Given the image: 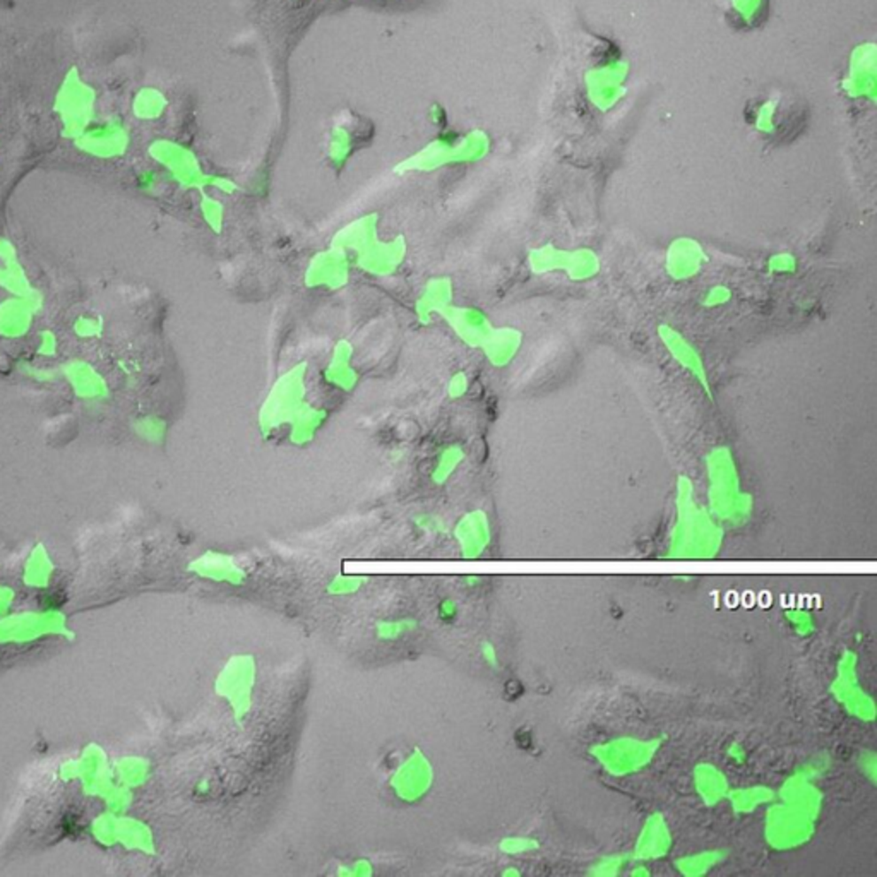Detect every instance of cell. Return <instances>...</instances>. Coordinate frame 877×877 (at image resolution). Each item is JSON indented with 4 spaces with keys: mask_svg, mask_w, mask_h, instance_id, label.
<instances>
[{
    "mask_svg": "<svg viewBox=\"0 0 877 877\" xmlns=\"http://www.w3.org/2000/svg\"><path fill=\"white\" fill-rule=\"evenodd\" d=\"M453 539L463 559H478L491 548L493 532L484 509H471L453 526Z\"/></svg>",
    "mask_w": 877,
    "mask_h": 877,
    "instance_id": "cell-15",
    "label": "cell"
},
{
    "mask_svg": "<svg viewBox=\"0 0 877 877\" xmlns=\"http://www.w3.org/2000/svg\"><path fill=\"white\" fill-rule=\"evenodd\" d=\"M528 266L533 275H547L564 271L572 282H588L600 273V258L594 249H557L554 244L532 249L528 252Z\"/></svg>",
    "mask_w": 877,
    "mask_h": 877,
    "instance_id": "cell-9",
    "label": "cell"
},
{
    "mask_svg": "<svg viewBox=\"0 0 877 877\" xmlns=\"http://www.w3.org/2000/svg\"><path fill=\"white\" fill-rule=\"evenodd\" d=\"M38 300L35 295L11 297L0 302V338L19 339L31 331Z\"/></svg>",
    "mask_w": 877,
    "mask_h": 877,
    "instance_id": "cell-26",
    "label": "cell"
},
{
    "mask_svg": "<svg viewBox=\"0 0 877 877\" xmlns=\"http://www.w3.org/2000/svg\"><path fill=\"white\" fill-rule=\"evenodd\" d=\"M374 874H376V867H374L372 860H369L365 857H359V858H353L350 862L339 864L336 869V876L338 877H372Z\"/></svg>",
    "mask_w": 877,
    "mask_h": 877,
    "instance_id": "cell-45",
    "label": "cell"
},
{
    "mask_svg": "<svg viewBox=\"0 0 877 877\" xmlns=\"http://www.w3.org/2000/svg\"><path fill=\"white\" fill-rule=\"evenodd\" d=\"M726 857L728 851L725 849H710L677 858L673 862V867L680 876L702 877L720 867Z\"/></svg>",
    "mask_w": 877,
    "mask_h": 877,
    "instance_id": "cell-33",
    "label": "cell"
},
{
    "mask_svg": "<svg viewBox=\"0 0 877 877\" xmlns=\"http://www.w3.org/2000/svg\"><path fill=\"white\" fill-rule=\"evenodd\" d=\"M355 346L348 339H338L331 350L328 363L322 369V379L328 386L338 389L341 392H352L359 386L361 374L353 365Z\"/></svg>",
    "mask_w": 877,
    "mask_h": 877,
    "instance_id": "cell-23",
    "label": "cell"
},
{
    "mask_svg": "<svg viewBox=\"0 0 877 877\" xmlns=\"http://www.w3.org/2000/svg\"><path fill=\"white\" fill-rule=\"evenodd\" d=\"M776 800V792L766 785H750L742 788H730L726 800L737 816H749L761 807H768Z\"/></svg>",
    "mask_w": 877,
    "mask_h": 877,
    "instance_id": "cell-32",
    "label": "cell"
},
{
    "mask_svg": "<svg viewBox=\"0 0 877 877\" xmlns=\"http://www.w3.org/2000/svg\"><path fill=\"white\" fill-rule=\"evenodd\" d=\"M631 860V855H607L596 860L588 874L596 877H614L622 874L625 869L627 862Z\"/></svg>",
    "mask_w": 877,
    "mask_h": 877,
    "instance_id": "cell-42",
    "label": "cell"
},
{
    "mask_svg": "<svg viewBox=\"0 0 877 877\" xmlns=\"http://www.w3.org/2000/svg\"><path fill=\"white\" fill-rule=\"evenodd\" d=\"M491 150V139L484 130H470L463 136L442 134L416 153L394 167V174H431L451 165L480 161Z\"/></svg>",
    "mask_w": 877,
    "mask_h": 877,
    "instance_id": "cell-3",
    "label": "cell"
},
{
    "mask_svg": "<svg viewBox=\"0 0 877 877\" xmlns=\"http://www.w3.org/2000/svg\"><path fill=\"white\" fill-rule=\"evenodd\" d=\"M168 106V100L165 93H161L156 88H143L139 93L134 97L132 110L134 115L141 120H156L159 119Z\"/></svg>",
    "mask_w": 877,
    "mask_h": 877,
    "instance_id": "cell-36",
    "label": "cell"
},
{
    "mask_svg": "<svg viewBox=\"0 0 877 877\" xmlns=\"http://www.w3.org/2000/svg\"><path fill=\"white\" fill-rule=\"evenodd\" d=\"M190 570L198 576L207 579L216 585H225L238 588L244 586L249 579V572L238 563V559L221 552V550H206L203 555H199L192 564Z\"/></svg>",
    "mask_w": 877,
    "mask_h": 877,
    "instance_id": "cell-20",
    "label": "cell"
},
{
    "mask_svg": "<svg viewBox=\"0 0 877 877\" xmlns=\"http://www.w3.org/2000/svg\"><path fill=\"white\" fill-rule=\"evenodd\" d=\"M150 155L183 189L206 190L209 175L198 155L177 141L158 139L150 146Z\"/></svg>",
    "mask_w": 877,
    "mask_h": 877,
    "instance_id": "cell-12",
    "label": "cell"
},
{
    "mask_svg": "<svg viewBox=\"0 0 877 877\" xmlns=\"http://www.w3.org/2000/svg\"><path fill=\"white\" fill-rule=\"evenodd\" d=\"M379 213H365L341 227L333 237V247L348 254L352 262L379 240Z\"/></svg>",
    "mask_w": 877,
    "mask_h": 877,
    "instance_id": "cell-22",
    "label": "cell"
},
{
    "mask_svg": "<svg viewBox=\"0 0 877 877\" xmlns=\"http://www.w3.org/2000/svg\"><path fill=\"white\" fill-rule=\"evenodd\" d=\"M816 834V819L802 814L781 800H773L764 814V840L774 851L805 847Z\"/></svg>",
    "mask_w": 877,
    "mask_h": 877,
    "instance_id": "cell-8",
    "label": "cell"
},
{
    "mask_svg": "<svg viewBox=\"0 0 877 877\" xmlns=\"http://www.w3.org/2000/svg\"><path fill=\"white\" fill-rule=\"evenodd\" d=\"M167 422L156 415L143 416L136 422V434L151 444H161L167 436Z\"/></svg>",
    "mask_w": 877,
    "mask_h": 877,
    "instance_id": "cell-41",
    "label": "cell"
},
{
    "mask_svg": "<svg viewBox=\"0 0 877 877\" xmlns=\"http://www.w3.org/2000/svg\"><path fill=\"white\" fill-rule=\"evenodd\" d=\"M785 619L788 620L792 631L800 638H809L816 633V619L811 612L803 609H790L785 612Z\"/></svg>",
    "mask_w": 877,
    "mask_h": 877,
    "instance_id": "cell-43",
    "label": "cell"
},
{
    "mask_svg": "<svg viewBox=\"0 0 877 877\" xmlns=\"http://www.w3.org/2000/svg\"><path fill=\"white\" fill-rule=\"evenodd\" d=\"M814 780L816 778L812 774L807 773L805 770H799L783 781L776 797L818 821L823 812L825 794Z\"/></svg>",
    "mask_w": 877,
    "mask_h": 877,
    "instance_id": "cell-17",
    "label": "cell"
},
{
    "mask_svg": "<svg viewBox=\"0 0 877 877\" xmlns=\"http://www.w3.org/2000/svg\"><path fill=\"white\" fill-rule=\"evenodd\" d=\"M470 386H471V379L468 376V372L465 370H456L454 374H451V377L447 379V384H446V394L449 400L453 401H458V400H463L468 391H470Z\"/></svg>",
    "mask_w": 877,
    "mask_h": 877,
    "instance_id": "cell-46",
    "label": "cell"
},
{
    "mask_svg": "<svg viewBox=\"0 0 877 877\" xmlns=\"http://www.w3.org/2000/svg\"><path fill=\"white\" fill-rule=\"evenodd\" d=\"M207 189H214V190H218L221 194L233 196L238 190V183L233 181V179H230V177L211 174L209 175V182H207Z\"/></svg>",
    "mask_w": 877,
    "mask_h": 877,
    "instance_id": "cell-52",
    "label": "cell"
},
{
    "mask_svg": "<svg viewBox=\"0 0 877 877\" xmlns=\"http://www.w3.org/2000/svg\"><path fill=\"white\" fill-rule=\"evenodd\" d=\"M199 211H201V216H203V221L206 223L207 229L213 233H221L223 232V227H225V205L209 196L206 190H201V201H199Z\"/></svg>",
    "mask_w": 877,
    "mask_h": 877,
    "instance_id": "cell-38",
    "label": "cell"
},
{
    "mask_svg": "<svg viewBox=\"0 0 877 877\" xmlns=\"http://www.w3.org/2000/svg\"><path fill=\"white\" fill-rule=\"evenodd\" d=\"M710 513L718 523L741 526L754 511V499L742 491L735 458L726 446H717L706 456Z\"/></svg>",
    "mask_w": 877,
    "mask_h": 877,
    "instance_id": "cell-2",
    "label": "cell"
},
{
    "mask_svg": "<svg viewBox=\"0 0 877 877\" xmlns=\"http://www.w3.org/2000/svg\"><path fill=\"white\" fill-rule=\"evenodd\" d=\"M673 847V833L667 818L662 812H653L641 826L631 860L636 862H655L662 860L671 853Z\"/></svg>",
    "mask_w": 877,
    "mask_h": 877,
    "instance_id": "cell-16",
    "label": "cell"
},
{
    "mask_svg": "<svg viewBox=\"0 0 877 877\" xmlns=\"http://www.w3.org/2000/svg\"><path fill=\"white\" fill-rule=\"evenodd\" d=\"M465 447L458 442L446 444L432 462L431 466V482L438 487L446 485L458 471V468L465 463Z\"/></svg>",
    "mask_w": 877,
    "mask_h": 877,
    "instance_id": "cell-34",
    "label": "cell"
},
{
    "mask_svg": "<svg viewBox=\"0 0 877 877\" xmlns=\"http://www.w3.org/2000/svg\"><path fill=\"white\" fill-rule=\"evenodd\" d=\"M0 286L14 297L31 295V286L16 249L5 238H0Z\"/></svg>",
    "mask_w": 877,
    "mask_h": 877,
    "instance_id": "cell-31",
    "label": "cell"
},
{
    "mask_svg": "<svg viewBox=\"0 0 877 877\" xmlns=\"http://www.w3.org/2000/svg\"><path fill=\"white\" fill-rule=\"evenodd\" d=\"M768 268L772 273L785 275V273H794L797 268V259L788 252L783 254H774L773 258L768 260Z\"/></svg>",
    "mask_w": 877,
    "mask_h": 877,
    "instance_id": "cell-47",
    "label": "cell"
},
{
    "mask_svg": "<svg viewBox=\"0 0 877 877\" xmlns=\"http://www.w3.org/2000/svg\"><path fill=\"white\" fill-rule=\"evenodd\" d=\"M463 583H465L468 588H475L482 583V578L480 576H475V574H470V576H465L463 578Z\"/></svg>",
    "mask_w": 877,
    "mask_h": 877,
    "instance_id": "cell-58",
    "label": "cell"
},
{
    "mask_svg": "<svg viewBox=\"0 0 877 877\" xmlns=\"http://www.w3.org/2000/svg\"><path fill=\"white\" fill-rule=\"evenodd\" d=\"M420 629V622L412 616L394 619H381L374 624V636L381 643H398L413 636Z\"/></svg>",
    "mask_w": 877,
    "mask_h": 877,
    "instance_id": "cell-35",
    "label": "cell"
},
{
    "mask_svg": "<svg viewBox=\"0 0 877 877\" xmlns=\"http://www.w3.org/2000/svg\"><path fill=\"white\" fill-rule=\"evenodd\" d=\"M355 150L353 132L343 124H336L328 141V158L335 168H343Z\"/></svg>",
    "mask_w": 877,
    "mask_h": 877,
    "instance_id": "cell-37",
    "label": "cell"
},
{
    "mask_svg": "<svg viewBox=\"0 0 877 877\" xmlns=\"http://www.w3.org/2000/svg\"><path fill=\"white\" fill-rule=\"evenodd\" d=\"M730 299H732V290L728 286L717 284V286L708 290V293L704 297V306L706 307H720V306H725L726 302H730Z\"/></svg>",
    "mask_w": 877,
    "mask_h": 877,
    "instance_id": "cell-49",
    "label": "cell"
},
{
    "mask_svg": "<svg viewBox=\"0 0 877 877\" xmlns=\"http://www.w3.org/2000/svg\"><path fill=\"white\" fill-rule=\"evenodd\" d=\"M413 524L418 532L427 533V535H438L444 530L440 517L436 516V515H418L413 519Z\"/></svg>",
    "mask_w": 877,
    "mask_h": 877,
    "instance_id": "cell-48",
    "label": "cell"
},
{
    "mask_svg": "<svg viewBox=\"0 0 877 877\" xmlns=\"http://www.w3.org/2000/svg\"><path fill=\"white\" fill-rule=\"evenodd\" d=\"M408 256V242L405 235H396L387 240H377L353 264L363 273L376 278H389L401 269Z\"/></svg>",
    "mask_w": 877,
    "mask_h": 877,
    "instance_id": "cell-14",
    "label": "cell"
},
{
    "mask_svg": "<svg viewBox=\"0 0 877 877\" xmlns=\"http://www.w3.org/2000/svg\"><path fill=\"white\" fill-rule=\"evenodd\" d=\"M664 748L662 737L620 735L598 742L588 750L594 763L614 778H627L641 773L656 759Z\"/></svg>",
    "mask_w": 877,
    "mask_h": 877,
    "instance_id": "cell-5",
    "label": "cell"
},
{
    "mask_svg": "<svg viewBox=\"0 0 877 877\" xmlns=\"http://www.w3.org/2000/svg\"><path fill=\"white\" fill-rule=\"evenodd\" d=\"M129 130L120 122L104 124L97 129L86 130L76 139V146L81 151L102 159L124 155L129 148Z\"/></svg>",
    "mask_w": 877,
    "mask_h": 877,
    "instance_id": "cell-21",
    "label": "cell"
},
{
    "mask_svg": "<svg viewBox=\"0 0 877 877\" xmlns=\"http://www.w3.org/2000/svg\"><path fill=\"white\" fill-rule=\"evenodd\" d=\"M693 785L697 799L704 807H717L726 800L730 781L722 768L713 763H697L693 770Z\"/></svg>",
    "mask_w": 877,
    "mask_h": 877,
    "instance_id": "cell-28",
    "label": "cell"
},
{
    "mask_svg": "<svg viewBox=\"0 0 877 877\" xmlns=\"http://www.w3.org/2000/svg\"><path fill=\"white\" fill-rule=\"evenodd\" d=\"M73 331L81 339L100 338L105 331L104 319L100 315H95V314H82L74 321Z\"/></svg>",
    "mask_w": 877,
    "mask_h": 877,
    "instance_id": "cell-44",
    "label": "cell"
},
{
    "mask_svg": "<svg viewBox=\"0 0 877 877\" xmlns=\"http://www.w3.org/2000/svg\"><path fill=\"white\" fill-rule=\"evenodd\" d=\"M58 352V338L57 335L50 331V330H45L42 331L40 336H38V353L42 357H53L57 355Z\"/></svg>",
    "mask_w": 877,
    "mask_h": 877,
    "instance_id": "cell-50",
    "label": "cell"
},
{
    "mask_svg": "<svg viewBox=\"0 0 877 877\" xmlns=\"http://www.w3.org/2000/svg\"><path fill=\"white\" fill-rule=\"evenodd\" d=\"M369 583L367 576L361 574H338L333 576L328 585H326V594L336 598H345V596H353L361 594Z\"/></svg>",
    "mask_w": 877,
    "mask_h": 877,
    "instance_id": "cell-39",
    "label": "cell"
},
{
    "mask_svg": "<svg viewBox=\"0 0 877 877\" xmlns=\"http://www.w3.org/2000/svg\"><path fill=\"white\" fill-rule=\"evenodd\" d=\"M429 115H431V120L438 128H444L447 124V113L438 104H434L429 108Z\"/></svg>",
    "mask_w": 877,
    "mask_h": 877,
    "instance_id": "cell-56",
    "label": "cell"
},
{
    "mask_svg": "<svg viewBox=\"0 0 877 877\" xmlns=\"http://www.w3.org/2000/svg\"><path fill=\"white\" fill-rule=\"evenodd\" d=\"M858 768H860V772L864 773V776H865V778H867L873 785H876L877 757L876 754H874L873 750H869V752L865 750V752H862V754H860V757H858Z\"/></svg>",
    "mask_w": 877,
    "mask_h": 877,
    "instance_id": "cell-51",
    "label": "cell"
},
{
    "mask_svg": "<svg viewBox=\"0 0 877 877\" xmlns=\"http://www.w3.org/2000/svg\"><path fill=\"white\" fill-rule=\"evenodd\" d=\"M540 850V842L533 836L526 834H511L504 836L499 842V851L508 855V857H523Z\"/></svg>",
    "mask_w": 877,
    "mask_h": 877,
    "instance_id": "cell-40",
    "label": "cell"
},
{
    "mask_svg": "<svg viewBox=\"0 0 877 877\" xmlns=\"http://www.w3.org/2000/svg\"><path fill=\"white\" fill-rule=\"evenodd\" d=\"M330 413L322 407H315L312 403H304L300 410L293 415L291 422L288 423V438L293 446H307L317 438L319 431L326 425Z\"/></svg>",
    "mask_w": 877,
    "mask_h": 877,
    "instance_id": "cell-30",
    "label": "cell"
},
{
    "mask_svg": "<svg viewBox=\"0 0 877 877\" xmlns=\"http://www.w3.org/2000/svg\"><path fill=\"white\" fill-rule=\"evenodd\" d=\"M454 336L468 346L478 348L484 345L487 336L493 330L491 317L478 307L471 306H451L440 315Z\"/></svg>",
    "mask_w": 877,
    "mask_h": 877,
    "instance_id": "cell-19",
    "label": "cell"
},
{
    "mask_svg": "<svg viewBox=\"0 0 877 877\" xmlns=\"http://www.w3.org/2000/svg\"><path fill=\"white\" fill-rule=\"evenodd\" d=\"M829 693L851 718L864 723L876 720V701L860 684L858 655L853 649H845L840 655Z\"/></svg>",
    "mask_w": 877,
    "mask_h": 877,
    "instance_id": "cell-7",
    "label": "cell"
},
{
    "mask_svg": "<svg viewBox=\"0 0 877 877\" xmlns=\"http://www.w3.org/2000/svg\"><path fill=\"white\" fill-rule=\"evenodd\" d=\"M706 254L696 238L680 237L669 245L665 268L671 280L687 282L701 273Z\"/></svg>",
    "mask_w": 877,
    "mask_h": 877,
    "instance_id": "cell-24",
    "label": "cell"
},
{
    "mask_svg": "<svg viewBox=\"0 0 877 877\" xmlns=\"http://www.w3.org/2000/svg\"><path fill=\"white\" fill-rule=\"evenodd\" d=\"M631 876H634V877L651 876V871L648 869V864H646V862H640V864H634V867L631 869Z\"/></svg>",
    "mask_w": 877,
    "mask_h": 877,
    "instance_id": "cell-57",
    "label": "cell"
},
{
    "mask_svg": "<svg viewBox=\"0 0 877 877\" xmlns=\"http://www.w3.org/2000/svg\"><path fill=\"white\" fill-rule=\"evenodd\" d=\"M454 304V283L449 276H434L415 299V315L420 324H429Z\"/></svg>",
    "mask_w": 877,
    "mask_h": 877,
    "instance_id": "cell-25",
    "label": "cell"
},
{
    "mask_svg": "<svg viewBox=\"0 0 877 877\" xmlns=\"http://www.w3.org/2000/svg\"><path fill=\"white\" fill-rule=\"evenodd\" d=\"M64 376L81 400H102L108 394L104 376L88 361H73L64 367Z\"/></svg>",
    "mask_w": 877,
    "mask_h": 877,
    "instance_id": "cell-29",
    "label": "cell"
},
{
    "mask_svg": "<svg viewBox=\"0 0 877 877\" xmlns=\"http://www.w3.org/2000/svg\"><path fill=\"white\" fill-rule=\"evenodd\" d=\"M523 341H524V335L517 328H513V326L495 328L493 326L491 335L487 336V339L484 341L480 350L492 367L504 369L516 359L517 353L523 348Z\"/></svg>",
    "mask_w": 877,
    "mask_h": 877,
    "instance_id": "cell-27",
    "label": "cell"
},
{
    "mask_svg": "<svg viewBox=\"0 0 877 877\" xmlns=\"http://www.w3.org/2000/svg\"><path fill=\"white\" fill-rule=\"evenodd\" d=\"M726 756H728L733 763H737V764H744V763L748 761L749 754L746 748H744V744H741V742H732V744H728V748H726Z\"/></svg>",
    "mask_w": 877,
    "mask_h": 877,
    "instance_id": "cell-55",
    "label": "cell"
},
{
    "mask_svg": "<svg viewBox=\"0 0 877 877\" xmlns=\"http://www.w3.org/2000/svg\"><path fill=\"white\" fill-rule=\"evenodd\" d=\"M658 336H660L664 346L667 348V352L671 353V359L696 379L697 384L704 389L708 398L713 401L710 372L704 365L702 357L699 355L696 346L691 341H687L686 336L679 333L675 328H671L669 324H662L658 328Z\"/></svg>",
    "mask_w": 877,
    "mask_h": 877,
    "instance_id": "cell-18",
    "label": "cell"
},
{
    "mask_svg": "<svg viewBox=\"0 0 877 877\" xmlns=\"http://www.w3.org/2000/svg\"><path fill=\"white\" fill-rule=\"evenodd\" d=\"M352 266L353 262L350 256L331 245L310 258L304 273V283L310 290L338 291L350 282Z\"/></svg>",
    "mask_w": 877,
    "mask_h": 877,
    "instance_id": "cell-13",
    "label": "cell"
},
{
    "mask_svg": "<svg viewBox=\"0 0 877 877\" xmlns=\"http://www.w3.org/2000/svg\"><path fill=\"white\" fill-rule=\"evenodd\" d=\"M677 517L671 532L669 557L713 559L722 550L723 530L713 515L697 506L693 482L680 477L677 482Z\"/></svg>",
    "mask_w": 877,
    "mask_h": 877,
    "instance_id": "cell-1",
    "label": "cell"
},
{
    "mask_svg": "<svg viewBox=\"0 0 877 877\" xmlns=\"http://www.w3.org/2000/svg\"><path fill=\"white\" fill-rule=\"evenodd\" d=\"M307 374L309 365L300 361L283 372L269 389L258 415L259 429L264 436L288 427L293 415L307 401Z\"/></svg>",
    "mask_w": 877,
    "mask_h": 877,
    "instance_id": "cell-6",
    "label": "cell"
},
{
    "mask_svg": "<svg viewBox=\"0 0 877 877\" xmlns=\"http://www.w3.org/2000/svg\"><path fill=\"white\" fill-rule=\"evenodd\" d=\"M438 617L444 622H451V620L456 619L458 614H460V605L456 603L454 598H444L440 603H438Z\"/></svg>",
    "mask_w": 877,
    "mask_h": 877,
    "instance_id": "cell-54",
    "label": "cell"
},
{
    "mask_svg": "<svg viewBox=\"0 0 877 877\" xmlns=\"http://www.w3.org/2000/svg\"><path fill=\"white\" fill-rule=\"evenodd\" d=\"M480 656H482V662L489 667V669H493L497 671L501 667V658H499V651L495 645L492 641H482L480 643Z\"/></svg>",
    "mask_w": 877,
    "mask_h": 877,
    "instance_id": "cell-53",
    "label": "cell"
},
{
    "mask_svg": "<svg viewBox=\"0 0 877 877\" xmlns=\"http://www.w3.org/2000/svg\"><path fill=\"white\" fill-rule=\"evenodd\" d=\"M501 876H502V877H519V876H521V871H519V869H516V867H508V869H504V871H502V873H501Z\"/></svg>",
    "mask_w": 877,
    "mask_h": 877,
    "instance_id": "cell-59",
    "label": "cell"
},
{
    "mask_svg": "<svg viewBox=\"0 0 877 877\" xmlns=\"http://www.w3.org/2000/svg\"><path fill=\"white\" fill-rule=\"evenodd\" d=\"M436 785V766L420 748H413L392 770L387 787L401 803H416L425 799Z\"/></svg>",
    "mask_w": 877,
    "mask_h": 877,
    "instance_id": "cell-10",
    "label": "cell"
},
{
    "mask_svg": "<svg viewBox=\"0 0 877 877\" xmlns=\"http://www.w3.org/2000/svg\"><path fill=\"white\" fill-rule=\"evenodd\" d=\"M258 680V658L252 653H235L229 656L214 679V695L229 706L238 728L245 725L252 713Z\"/></svg>",
    "mask_w": 877,
    "mask_h": 877,
    "instance_id": "cell-4",
    "label": "cell"
},
{
    "mask_svg": "<svg viewBox=\"0 0 877 877\" xmlns=\"http://www.w3.org/2000/svg\"><path fill=\"white\" fill-rule=\"evenodd\" d=\"M95 91L82 82L78 71L73 69L64 81L55 98V112L62 119L64 134L71 139H78L91 126L93 120Z\"/></svg>",
    "mask_w": 877,
    "mask_h": 877,
    "instance_id": "cell-11",
    "label": "cell"
}]
</instances>
